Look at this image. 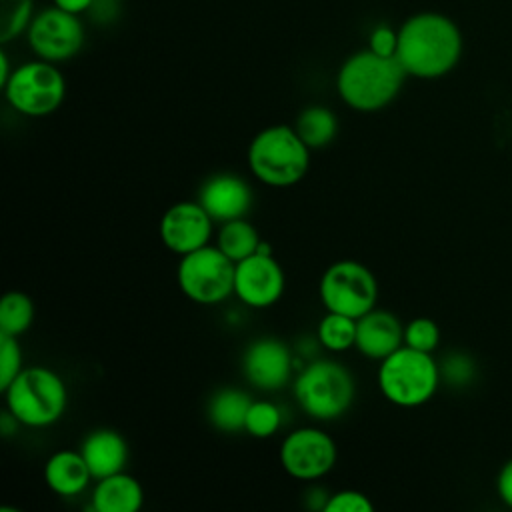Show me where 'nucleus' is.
<instances>
[{
  "mask_svg": "<svg viewBox=\"0 0 512 512\" xmlns=\"http://www.w3.org/2000/svg\"><path fill=\"white\" fill-rule=\"evenodd\" d=\"M458 24L440 12H418L398 28L396 60L408 76L434 80L456 68L462 56Z\"/></svg>",
  "mask_w": 512,
  "mask_h": 512,
  "instance_id": "1",
  "label": "nucleus"
},
{
  "mask_svg": "<svg viewBox=\"0 0 512 512\" xmlns=\"http://www.w3.org/2000/svg\"><path fill=\"white\" fill-rule=\"evenodd\" d=\"M406 76L396 58L380 56L366 48L342 62L336 74V90L352 110L376 112L400 94Z\"/></svg>",
  "mask_w": 512,
  "mask_h": 512,
  "instance_id": "2",
  "label": "nucleus"
},
{
  "mask_svg": "<svg viewBox=\"0 0 512 512\" xmlns=\"http://www.w3.org/2000/svg\"><path fill=\"white\" fill-rule=\"evenodd\" d=\"M246 162L256 180L272 188L298 184L310 166V148L292 126L262 128L248 144Z\"/></svg>",
  "mask_w": 512,
  "mask_h": 512,
  "instance_id": "3",
  "label": "nucleus"
},
{
  "mask_svg": "<svg viewBox=\"0 0 512 512\" xmlns=\"http://www.w3.org/2000/svg\"><path fill=\"white\" fill-rule=\"evenodd\" d=\"M6 410L28 428L56 424L68 406V388L48 366H28L2 390Z\"/></svg>",
  "mask_w": 512,
  "mask_h": 512,
  "instance_id": "4",
  "label": "nucleus"
},
{
  "mask_svg": "<svg viewBox=\"0 0 512 512\" xmlns=\"http://www.w3.org/2000/svg\"><path fill=\"white\" fill-rule=\"evenodd\" d=\"M440 368L430 352L400 346L380 360L376 382L382 396L400 408L426 404L438 390Z\"/></svg>",
  "mask_w": 512,
  "mask_h": 512,
  "instance_id": "5",
  "label": "nucleus"
},
{
  "mask_svg": "<svg viewBox=\"0 0 512 512\" xmlns=\"http://www.w3.org/2000/svg\"><path fill=\"white\" fill-rule=\"evenodd\" d=\"M292 392L304 414L328 422L348 412L356 396V382L344 364L322 358L298 372Z\"/></svg>",
  "mask_w": 512,
  "mask_h": 512,
  "instance_id": "6",
  "label": "nucleus"
},
{
  "mask_svg": "<svg viewBox=\"0 0 512 512\" xmlns=\"http://www.w3.org/2000/svg\"><path fill=\"white\" fill-rule=\"evenodd\" d=\"M6 102L22 116L42 118L60 108L66 96V80L54 62L32 60L12 70L2 86Z\"/></svg>",
  "mask_w": 512,
  "mask_h": 512,
  "instance_id": "7",
  "label": "nucleus"
},
{
  "mask_svg": "<svg viewBox=\"0 0 512 512\" xmlns=\"http://www.w3.org/2000/svg\"><path fill=\"white\" fill-rule=\"evenodd\" d=\"M232 262L216 244H206L194 252L180 256L176 280L186 298L196 304H220L234 294Z\"/></svg>",
  "mask_w": 512,
  "mask_h": 512,
  "instance_id": "8",
  "label": "nucleus"
},
{
  "mask_svg": "<svg viewBox=\"0 0 512 512\" xmlns=\"http://www.w3.org/2000/svg\"><path fill=\"white\" fill-rule=\"evenodd\" d=\"M320 302L326 312H338L358 320L378 300V282L370 268L354 260L330 264L318 284Z\"/></svg>",
  "mask_w": 512,
  "mask_h": 512,
  "instance_id": "9",
  "label": "nucleus"
},
{
  "mask_svg": "<svg viewBox=\"0 0 512 512\" xmlns=\"http://www.w3.org/2000/svg\"><path fill=\"white\" fill-rule=\"evenodd\" d=\"M26 40L38 58L56 64L74 58L82 50L84 26L78 14L50 6L34 14Z\"/></svg>",
  "mask_w": 512,
  "mask_h": 512,
  "instance_id": "10",
  "label": "nucleus"
},
{
  "mask_svg": "<svg viewBox=\"0 0 512 512\" xmlns=\"http://www.w3.org/2000/svg\"><path fill=\"white\" fill-rule=\"evenodd\" d=\"M278 458L288 476L296 480H318L334 468L338 448L328 432L314 426H302L282 440Z\"/></svg>",
  "mask_w": 512,
  "mask_h": 512,
  "instance_id": "11",
  "label": "nucleus"
},
{
  "mask_svg": "<svg viewBox=\"0 0 512 512\" xmlns=\"http://www.w3.org/2000/svg\"><path fill=\"white\" fill-rule=\"evenodd\" d=\"M286 288V276L282 266L270 254H258L236 262L234 270V294L250 308H270L274 306Z\"/></svg>",
  "mask_w": 512,
  "mask_h": 512,
  "instance_id": "12",
  "label": "nucleus"
},
{
  "mask_svg": "<svg viewBox=\"0 0 512 512\" xmlns=\"http://www.w3.org/2000/svg\"><path fill=\"white\" fill-rule=\"evenodd\" d=\"M214 220L210 214L202 208V204L184 200L172 204L160 218V240L162 244L174 252L176 256H184L188 252H194L206 244H210L212 238Z\"/></svg>",
  "mask_w": 512,
  "mask_h": 512,
  "instance_id": "13",
  "label": "nucleus"
},
{
  "mask_svg": "<svg viewBox=\"0 0 512 512\" xmlns=\"http://www.w3.org/2000/svg\"><path fill=\"white\" fill-rule=\"evenodd\" d=\"M292 368V352L282 340L272 336L250 342L242 354L244 378L262 392L282 390L292 378Z\"/></svg>",
  "mask_w": 512,
  "mask_h": 512,
  "instance_id": "14",
  "label": "nucleus"
},
{
  "mask_svg": "<svg viewBox=\"0 0 512 512\" xmlns=\"http://www.w3.org/2000/svg\"><path fill=\"white\" fill-rule=\"evenodd\" d=\"M198 202L214 222L224 224L246 216L252 206V190L240 176L216 174L202 184Z\"/></svg>",
  "mask_w": 512,
  "mask_h": 512,
  "instance_id": "15",
  "label": "nucleus"
},
{
  "mask_svg": "<svg viewBox=\"0 0 512 512\" xmlns=\"http://www.w3.org/2000/svg\"><path fill=\"white\" fill-rule=\"evenodd\" d=\"M400 346H404V326L396 314L372 308L356 320L354 348L362 356L370 360H384Z\"/></svg>",
  "mask_w": 512,
  "mask_h": 512,
  "instance_id": "16",
  "label": "nucleus"
},
{
  "mask_svg": "<svg viewBox=\"0 0 512 512\" xmlns=\"http://www.w3.org/2000/svg\"><path fill=\"white\" fill-rule=\"evenodd\" d=\"M80 452H82L94 480L122 472L128 462V444L112 428L92 430L84 438Z\"/></svg>",
  "mask_w": 512,
  "mask_h": 512,
  "instance_id": "17",
  "label": "nucleus"
},
{
  "mask_svg": "<svg viewBox=\"0 0 512 512\" xmlns=\"http://www.w3.org/2000/svg\"><path fill=\"white\" fill-rule=\"evenodd\" d=\"M44 480L58 496H78L94 476L80 450H58L44 464Z\"/></svg>",
  "mask_w": 512,
  "mask_h": 512,
  "instance_id": "18",
  "label": "nucleus"
},
{
  "mask_svg": "<svg viewBox=\"0 0 512 512\" xmlns=\"http://www.w3.org/2000/svg\"><path fill=\"white\" fill-rule=\"evenodd\" d=\"M142 504V484L124 470L100 478L92 490L94 512H138Z\"/></svg>",
  "mask_w": 512,
  "mask_h": 512,
  "instance_id": "19",
  "label": "nucleus"
},
{
  "mask_svg": "<svg viewBox=\"0 0 512 512\" xmlns=\"http://www.w3.org/2000/svg\"><path fill=\"white\" fill-rule=\"evenodd\" d=\"M252 398L238 388H220L208 400V420L210 424L226 434L244 430V420Z\"/></svg>",
  "mask_w": 512,
  "mask_h": 512,
  "instance_id": "20",
  "label": "nucleus"
},
{
  "mask_svg": "<svg viewBox=\"0 0 512 512\" xmlns=\"http://www.w3.org/2000/svg\"><path fill=\"white\" fill-rule=\"evenodd\" d=\"M294 130L310 150L324 148L336 138L338 118L330 108L314 104L298 114Z\"/></svg>",
  "mask_w": 512,
  "mask_h": 512,
  "instance_id": "21",
  "label": "nucleus"
},
{
  "mask_svg": "<svg viewBox=\"0 0 512 512\" xmlns=\"http://www.w3.org/2000/svg\"><path fill=\"white\" fill-rule=\"evenodd\" d=\"M258 230L244 218H236L230 222L220 224V230L216 234V246L232 260L240 262L248 256H252L260 244Z\"/></svg>",
  "mask_w": 512,
  "mask_h": 512,
  "instance_id": "22",
  "label": "nucleus"
},
{
  "mask_svg": "<svg viewBox=\"0 0 512 512\" xmlns=\"http://www.w3.org/2000/svg\"><path fill=\"white\" fill-rule=\"evenodd\" d=\"M34 322V302L28 294L12 290L0 300V332L10 336L24 334Z\"/></svg>",
  "mask_w": 512,
  "mask_h": 512,
  "instance_id": "23",
  "label": "nucleus"
},
{
  "mask_svg": "<svg viewBox=\"0 0 512 512\" xmlns=\"http://www.w3.org/2000/svg\"><path fill=\"white\" fill-rule=\"evenodd\" d=\"M316 336L322 348L346 352L356 344V320L338 312H326L318 322Z\"/></svg>",
  "mask_w": 512,
  "mask_h": 512,
  "instance_id": "24",
  "label": "nucleus"
},
{
  "mask_svg": "<svg viewBox=\"0 0 512 512\" xmlns=\"http://www.w3.org/2000/svg\"><path fill=\"white\" fill-rule=\"evenodd\" d=\"M34 18V0H0V42L6 44L28 30Z\"/></svg>",
  "mask_w": 512,
  "mask_h": 512,
  "instance_id": "25",
  "label": "nucleus"
},
{
  "mask_svg": "<svg viewBox=\"0 0 512 512\" xmlns=\"http://www.w3.org/2000/svg\"><path fill=\"white\" fill-rule=\"evenodd\" d=\"M282 424L280 408L274 402L268 400H252L246 420H244V432L254 438H270L278 432Z\"/></svg>",
  "mask_w": 512,
  "mask_h": 512,
  "instance_id": "26",
  "label": "nucleus"
},
{
  "mask_svg": "<svg viewBox=\"0 0 512 512\" xmlns=\"http://www.w3.org/2000/svg\"><path fill=\"white\" fill-rule=\"evenodd\" d=\"M440 344V328L432 318H414L404 326V346L422 352H434Z\"/></svg>",
  "mask_w": 512,
  "mask_h": 512,
  "instance_id": "27",
  "label": "nucleus"
},
{
  "mask_svg": "<svg viewBox=\"0 0 512 512\" xmlns=\"http://www.w3.org/2000/svg\"><path fill=\"white\" fill-rule=\"evenodd\" d=\"M22 368V348L18 344V336L0 332V390L8 388Z\"/></svg>",
  "mask_w": 512,
  "mask_h": 512,
  "instance_id": "28",
  "label": "nucleus"
},
{
  "mask_svg": "<svg viewBox=\"0 0 512 512\" xmlns=\"http://www.w3.org/2000/svg\"><path fill=\"white\" fill-rule=\"evenodd\" d=\"M322 512H374V504L364 492L346 488L330 494Z\"/></svg>",
  "mask_w": 512,
  "mask_h": 512,
  "instance_id": "29",
  "label": "nucleus"
},
{
  "mask_svg": "<svg viewBox=\"0 0 512 512\" xmlns=\"http://www.w3.org/2000/svg\"><path fill=\"white\" fill-rule=\"evenodd\" d=\"M368 50L380 56L396 58L398 50V30H394L388 24H378L368 34Z\"/></svg>",
  "mask_w": 512,
  "mask_h": 512,
  "instance_id": "30",
  "label": "nucleus"
},
{
  "mask_svg": "<svg viewBox=\"0 0 512 512\" xmlns=\"http://www.w3.org/2000/svg\"><path fill=\"white\" fill-rule=\"evenodd\" d=\"M440 374H444L450 382H466L472 374V364L466 356H452L446 360V364L440 368Z\"/></svg>",
  "mask_w": 512,
  "mask_h": 512,
  "instance_id": "31",
  "label": "nucleus"
},
{
  "mask_svg": "<svg viewBox=\"0 0 512 512\" xmlns=\"http://www.w3.org/2000/svg\"><path fill=\"white\" fill-rule=\"evenodd\" d=\"M496 490L500 500L512 508V458L500 468L496 478Z\"/></svg>",
  "mask_w": 512,
  "mask_h": 512,
  "instance_id": "32",
  "label": "nucleus"
},
{
  "mask_svg": "<svg viewBox=\"0 0 512 512\" xmlns=\"http://www.w3.org/2000/svg\"><path fill=\"white\" fill-rule=\"evenodd\" d=\"M120 8V2L118 0H94L88 14L94 18V20H100V22H110L116 18V12Z\"/></svg>",
  "mask_w": 512,
  "mask_h": 512,
  "instance_id": "33",
  "label": "nucleus"
},
{
  "mask_svg": "<svg viewBox=\"0 0 512 512\" xmlns=\"http://www.w3.org/2000/svg\"><path fill=\"white\" fill-rule=\"evenodd\" d=\"M94 0H54V6L66 10V12H72V14H82V12H88L90 6H92Z\"/></svg>",
  "mask_w": 512,
  "mask_h": 512,
  "instance_id": "34",
  "label": "nucleus"
},
{
  "mask_svg": "<svg viewBox=\"0 0 512 512\" xmlns=\"http://www.w3.org/2000/svg\"><path fill=\"white\" fill-rule=\"evenodd\" d=\"M10 74H12V70H10V62H8L6 52L2 50V52H0V86H4V84H6V80L10 78Z\"/></svg>",
  "mask_w": 512,
  "mask_h": 512,
  "instance_id": "35",
  "label": "nucleus"
}]
</instances>
